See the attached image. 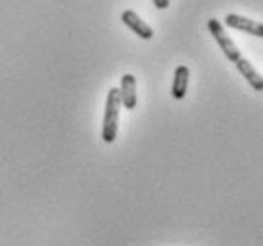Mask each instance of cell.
Instances as JSON below:
<instances>
[{
	"instance_id": "obj_4",
	"label": "cell",
	"mask_w": 263,
	"mask_h": 246,
	"mask_svg": "<svg viewBox=\"0 0 263 246\" xmlns=\"http://www.w3.org/2000/svg\"><path fill=\"white\" fill-rule=\"evenodd\" d=\"M121 21L129 27V29L137 34V36H140L142 40H152L154 38V29L149 27L144 19H140L137 15V12H133V10H125V12L121 13Z\"/></svg>"
},
{
	"instance_id": "obj_1",
	"label": "cell",
	"mask_w": 263,
	"mask_h": 246,
	"mask_svg": "<svg viewBox=\"0 0 263 246\" xmlns=\"http://www.w3.org/2000/svg\"><path fill=\"white\" fill-rule=\"evenodd\" d=\"M121 99L120 89L112 87L106 95V106H104V120H102V140L106 144H112L118 137V120H120Z\"/></svg>"
},
{
	"instance_id": "obj_6",
	"label": "cell",
	"mask_w": 263,
	"mask_h": 246,
	"mask_svg": "<svg viewBox=\"0 0 263 246\" xmlns=\"http://www.w3.org/2000/svg\"><path fill=\"white\" fill-rule=\"evenodd\" d=\"M235 66H237V70L240 72V76L252 85V89L257 91V93H261L263 91V76L252 66L250 61L245 59V57H240V59L235 63Z\"/></svg>"
},
{
	"instance_id": "obj_7",
	"label": "cell",
	"mask_w": 263,
	"mask_h": 246,
	"mask_svg": "<svg viewBox=\"0 0 263 246\" xmlns=\"http://www.w3.org/2000/svg\"><path fill=\"white\" fill-rule=\"evenodd\" d=\"M187 84H190V68L184 65L176 66L173 80V97L176 101H182L187 93Z\"/></svg>"
},
{
	"instance_id": "obj_2",
	"label": "cell",
	"mask_w": 263,
	"mask_h": 246,
	"mask_svg": "<svg viewBox=\"0 0 263 246\" xmlns=\"http://www.w3.org/2000/svg\"><path fill=\"white\" fill-rule=\"evenodd\" d=\"M209 30L210 34L214 36V40L218 42V46H220V49L223 51V55L228 57L231 63H237V61L242 57L239 51V48L235 46V42L229 38V34L226 32V29H223V25L218 21V19H209Z\"/></svg>"
},
{
	"instance_id": "obj_3",
	"label": "cell",
	"mask_w": 263,
	"mask_h": 246,
	"mask_svg": "<svg viewBox=\"0 0 263 246\" xmlns=\"http://www.w3.org/2000/svg\"><path fill=\"white\" fill-rule=\"evenodd\" d=\"M223 23L228 25L229 29L242 30V32H246V34L263 38V23H259V21L242 17V15H237V13H228L226 19H223Z\"/></svg>"
},
{
	"instance_id": "obj_8",
	"label": "cell",
	"mask_w": 263,
	"mask_h": 246,
	"mask_svg": "<svg viewBox=\"0 0 263 246\" xmlns=\"http://www.w3.org/2000/svg\"><path fill=\"white\" fill-rule=\"evenodd\" d=\"M154 6H156L157 10H167V8L171 6V0H154Z\"/></svg>"
},
{
	"instance_id": "obj_5",
	"label": "cell",
	"mask_w": 263,
	"mask_h": 246,
	"mask_svg": "<svg viewBox=\"0 0 263 246\" xmlns=\"http://www.w3.org/2000/svg\"><path fill=\"white\" fill-rule=\"evenodd\" d=\"M120 99H121V104L127 110H133L137 106V78L133 74H123L121 76Z\"/></svg>"
}]
</instances>
